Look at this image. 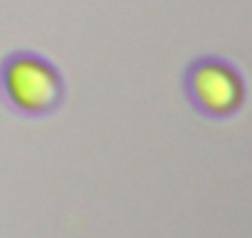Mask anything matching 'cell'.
I'll return each instance as SVG.
<instances>
[{
	"mask_svg": "<svg viewBox=\"0 0 252 238\" xmlns=\"http://www.w3.org/2000/svg\"><path fill=\"white\" fill-rule=\"evenodd\" d=\"M0 102L23 119H47L67 102L62 70L37 50H13L0 60Z\"/></svg>",
	"mask_w": 252,
	"mask_h": 238,
	"instance_id": "obj_1",
	"label": "cell"
},
{
	"mask_svg": "<svg viewBox=\"0 0 252 238\" xmlns=\"http://www.w3.org/2000/svg\"><path fill=\"white\" fill-rule=\"evenodd\" d=\"M181 89L188 107L210 122H225L245 104V77L235 62L220 55L193 57L181 77Z\"/></svg>",
	"mask_w": 252,
	"mask_h": 238,
	"instance_id": "obj_2",
	"label": "cell"
}]
</instances>
